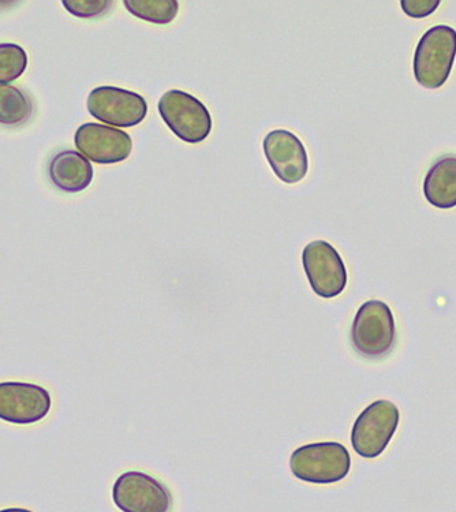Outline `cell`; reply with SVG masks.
<instances>
[{
    "mask_svg": "<svg viewBox=\"0 0 456 512\" xmlns=\"http://www.w3.org/2000/svg\"><path fill=\"white\" fill-rule=\"evenodd\" d=\"M351 346L366 360H381L395 347L394 313L383 301L365 302L357 310L350 331Z\"/></svg>",
    "mask_w": 456,
    "mask_h": 512,
    "instance_id": "cell-1",
    "label": "cell"
},
{
    "mask_svg": "<svg viewBox=\"0 0 456 512\" xmlns=\"http://www.w3.org/2000/svg\"><path fill=\"white\" fill-rule=\"evenodd\" d=\"M290 470L295 478L308 484H336L349 476L350 452L336 442L305 444L291 454Z\"/></svg>",
    "mask_w": 456,
    "mask_h": 512,
    "instance_id": "cell-2",
    "label": "cell"
},
{
    "mask_svg": "<svg viewBox=\"0 0 456 512\" xmlns=\"http://www.w3.org/2000/svg\"><path fill=\"white\" fill-rule=\"evenodd\" d=\"M456 58V31L437 25L424 33L414 52V77L421 87L439 89L450 77Z\"/></svg>",
    "mask_w": 456,
    "mask_h": 512,
    "instance_id": "cell-3",
    "label": "cell"
},
{
    "mask_svg": "<svg viewBox=\"0 0 456 512\" xmlns=\"http://www.w3.org/2000/svg\"><path fill=\"white\" fill-rule=\"evenodd\" d=\"M401 421L395 403L381 399L370 403L351 429V446L360 457L375 459L387 450Z\"/></svg>",
    "mask_w": 456,
    "mask_h": 512,
    "instance_id": "cell-4",
    "label": "cell"
},
{
    "mask_svg": "<svg viewBox=\"0 0 456 512\" xmlns=\"http://www.w3.org/2000/svg\"><path fill=\"white\" fill-rule=\"evenodd\" d=\"M158 110L171 132L186 144H200L212 132V117L208 108L189 93L168 91L160 97Z\"/></svg>",
    "mask_w": 456,
    "mask_h": 512,
    "instance_id": "cell-5",
    "label": "cell"
},
{
    "mask_svg": "<svg viewBox=\"0 0 456 512\" xmlns=\"http://www.w3.org/2000/svg\"><path fill=\"white\" fill-rule=\"evenodd\" d=\"M112 500L122 512H171L174 504L166 484L138 470L123 473L115 480Z\"/></svg>",
    "mask_w": 456,
    "mask_h": 512,
    "instance_id": "cell-6",
    "label": "cell"
},
{
    "mask_svg": "<svg viewBox=\"0 0 456 512\" xmlns=\"http://www.w3.org/2000/svg\"><path fill=\"white\" fill-rule=\"evenodd\" d=\"M306 278L316 295L332 300L345 291L349 275L338 250L327 241H313L302 252Z\"/></svg>",
    "mask_w": 456,
    "mask_h": 512,
    "instance_id": "cell-7",
    "label": "cell"
},
{
    "mask_svg": "<svg viewBox=\"0 0 456 512\" xmlns=\"http://www.w3.org/2000/svg\"><path fill=\"white\" fill-rule=\"evenodd\" d=\"M88 112L107 126L133 127L140 125L148 114L147 100L136 92L103 85L88 96Z\"/></svg>",
    "mask_w": 456,
    "mask_h": 512,
    "instance_id": "cell-8",
    "label": "cell"
},
{
    "mask_svg": "<svg viewBox=\"0 0 456 512\" xmlns=\"http://www.w3.org/2000/svg\"><path fill=\"white\" fill-rule=\"evenodd\" d=\"M50 392L37 384L22 381L0 383V420L14 425H32L50 413Z\"/></svg>",
    "mask_w": 456,
    "mask_h": 512,
    "instance_id": "cell-9",
    "label": "cell"
},
{
    "mask_svg": "<svg viewBox=\"0 0 456 512\" xmlns=\"http://www.w3.org/2000/svg\"><path fill=\"white\" fill-rule=\"evenodd\" d=\"M74 144L82 156L97 164L125 162L133 149L129 134L100 123H85L78 127Z\"/></svg>",
    "mask_w": 456,
    "mask_h": 512,
    "instance_id": "cell-10",
    "label": "cell"
},
{
    "mask_svg": "<svg viewBox=\"0 0 456 512\" xmlns=\"http://www.w3.org/2000/svg\"><path fill=\"white\" fill-rule=\"evenodd\" d=\"M265 158L276 177L287 185L301 182L308 175V152L294 133L289 130H272L264 138Z\"/></svg>",
    "mask_w": 456,
    "mask_h": 512,
    "instance_id": "cell-11",
    "label": "cell"
},
{
    "mask_svg": "<svg viewBox=\"0 0 456 512\" xmlns=\"http://www.w3.org/2000/svg\"><path fill=\"white\" fill-rule=\"evenodd\" d=\"M92 163L76 151L56 153L48 166V177L56 189L61 192L76 194L84 192L92 183Z\"/></svg>",
    "mask_w": 456,
    "mask_h": 512,
    "instance_id": "cell-12",
    "label": "cell"
},
{
    "mask_svg": "<svg viewBox=\"0 0 456 512\" xmlns=\"http://www.w3.org/2000/svg\"><path fill=\"white\" fill-rule=\"evenodd\" d=\"M424 194L433 207H456V155L443 156L433 163L425 177Z\"/></svg>",
    "mask_w": 456,
    "mask_h": 512,
    "instance_id": "cell-13",
    "label": "cell"
},
{
    "mask_svg": "<svg viewBox=\"0 0 456 512\" xmlns=\"http://www.w3.org/2000/svg\"><path fill=\"white\" fill-rule=\"evenodd\" d=\"M32 115V99L24 89L0 85V125L20 127L29 122Z\"/></svg>",
    "mask_w": 456,
    "mask_h": 512,
    "instance_id": "cell-14",
    "label": "cell"
},
{
    "mask_svg": "<svg viewBox=\"0 0 456 512\" xmlns=\"http://www.w3.org/2000/svg\"><path fill=\"white\" fill-rule=\"evenodd\" d=\"M123 5L134 17L156 25L171 24L177 18V0H125Z\"/></svg>",
    "mask_w": 456,
    "mask_h": 512,
    "instance_id": "cell-15",
    "label": "cell"
},
{
    "mask_svg": "<svg viewBox=\"0 0 456 512\" xmlns=\"http://www.w3.org/2000/svg\"><path fill=\"white\" fill-rule=\"evenodd\" d=\"M28 67L24 48L13 43L0 44V85L18 80Z\"/></svg>",
    "mask_w": 456,
    "mask_h": 512,
    "instance_id": "cell-16",
    "label": "cell"
},
{
    "mask_svg": "<svg viewBox=\"0 0 456 512\" xmlns=\"http://www.w3.org/2000/svg\"><path fill=\"white\" fill-rule=\"evenodd\" d=\"M62 5L71 16L89 20L107 13L112 2L111 0H63Z\"/></svg>",
    "mask_w": 456,
    "mask_h": 512,
    "instance_id": "cell-17",
    "label": "cell"
},
{
    "mask_svg": "<svg viewBox=\"0 0 456 512\" xmlns=\"http://www.w3.org/2000/svg\"><path fill=\"white\" fill-rule=\"evenodd\" d=\"M403 13L411 18H425L435 13L440 0H402Z\"/></svg>",
    "mask_w": 456,
    "mask_h": 512,
    "instance_id": "cell-18",
    "label": "cell"
},
{
    "mask_svg": "<svg viewBox=\"0 0 456 512\" xmlns=\"http://www.w3.org/2000/svg\"><path fill=\"white\" fill-rule=\"evenodd\" d=\"M0 512H33V511L28 510V508L13 507V508H5V510H0Z\"/></svg>",
    "mask_w": 456,
    "mask_h": 512,
    "instance_id": "cell-19",
    "label": "cell"
}]
</instances>
